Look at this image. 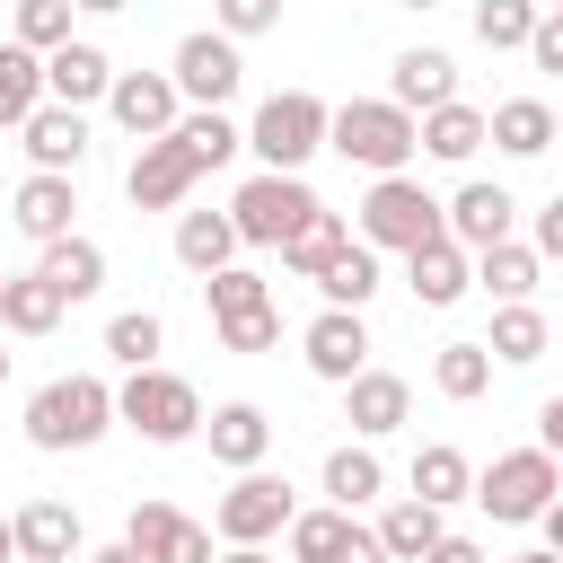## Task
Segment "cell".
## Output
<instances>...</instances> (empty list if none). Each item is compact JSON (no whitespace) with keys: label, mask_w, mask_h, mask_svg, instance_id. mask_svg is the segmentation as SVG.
<instances>
[{"label":"cell","mask_w":563,"mask_h":563,"mask_svg":"<svg viewBox=\"0 0 563 563\" xmlns=\"http://www.w3.org/2000/svg\"><path fill=\"white\" fill-rule=\"evenodd\" d=\"M325 150L352 158V167H369V176H405V158L422 150V132H413V114L396 97H343L325 114Z\"/></svg>","instance_id":"1"},{"label":"cell","mask_w":563,"mask_h":563,"mask_svg":"<svg viewBox=\"0 0 563 563\" xmlns=\"http://www.w3.org/2000/svg\"><path fill=\"white\" fill-rule=\"evenodd\" d=\"M114 431V387L106 378H88V369H70V378H44L35 396H26V440L35 449H97Z\"/></svg>","instance_id":"2"},{"label":"cell","mask_w":563,"mask_h":563,"mask_svg":"<svg viewBox=\"0 0 563 563\" xmlns=\"http://www.w3.org/2000/svg\"><path fill=\"white\" fill-rule=\"evenodd\" d=\"M114 422L123 431H141L150 449H176V440H194L202 431V396H194V378H176V369H132L123 387H114Z\"/></svg>","instance_id":"3"},{"label":"cell","mask_w":563,"mask_h":563,"mask_svg":"<svg viewBox=\"0 0 563 563\" xmlns=\"http://www.w3.org/2000/svg\"><path fill=\"white\" fill-rule=\"evenodd\" d=\"M563 493V457L554 449H501L484 475H475V510L484 519H501V528H537V510Z\"/></svg>","instance_id":"4"},{"label":"cell","mask_w":563,"mask_h":563,"mask_svg":"<svg viewBox=\"0 0 563 563\" xmlns=\"http://www.w3.org/2000/svg\"><path fill=\"white\" fill-rule=\"evenodd\" d=\"M431 238H449V220H440V202L422 194V176H369V194H361V246L413 255V246H431Z\"/></svg>","instance_id":"5"},{"label":"cell","mask_w":563,"mask_h":563,"mask_svg":"<svg viewBox=\"0 0 563 563\" xmlns=\"http://www.w3.org/2000/svg\"><path fill=\"white\" fill-rule=\"evenodd\" d=\"M325 114H334L325 97H308V88H282V97H264V106H255V123H246V150H255L264 167H290V176H299V167L325 150Z\"/></svg>","instance_id":"6"},{"label":"cell","mask_w":563,"mask_h":563,"mask_svg":"<svg viewBox=\"0 0 563 563\" xmlns=\"http://www.w3.org/2000/svg\"><path fill=\"white\" fill-rule=\"evenodd\" d=\"M229 220H238V246H282V238H299V229L317 220V194H308V176L264 167V176H246V185H238Z\"/></svg>","instance_id":"7"},{"label":"cell","mask_w":563,"mask_h":563,"mask_svg":"<svg viewBox=\"0 0 563 563\" xmlns=\"http://www.w3.org/2000/svg\"><path fill=\"white\" fill-rule=\"evenodd\" d=\"M282 528H290V484L264 475V466H238V484L211 501V537L220 545H264Z\"/></svg>","instance_id":"8"},{"label":"cell","mask_w":563,"mask_h":563,"mask_svg":"<svg viewBox=\"0 0 563 563\" xmlns=\"http://www.w3.org/2000/svg\"><path fill=\"white\" fill-rule=\"evenodd\" d=\"M167 79H176V97H185V106H229V97H238V79H246V62H238V35H220V26H194V35L176 44Z\"/></svg>","instance_id":"9"},{"label":"cell","mask_w":563,"mask_h":563,"mask_svg":"<svg viewBox=\"0 0 563 563\" xmlns=\"http://www.w3.org/2000/svg\"><path fill=\"white\" fill-rule=\"evenodd\" d=\"M123 545H132L141 563H211V528H202V519H185L176 501H132Z\"/></svg>","instance_id":"10"},{"label":"cell","mask_w":563,"mask_h":563,"mask_svg":"<svg viewBox=\"0 0 563 563\" xmlns=\"http://www.w3.org/2000/svg\"><path fill=\"white\" fill-rule=\"evenodd\" d=\"M299 361H308L325 387L361 378V369H369V325H361V308H325V317H308V334H299Z\"/></svg>","instance_id":"11"},{"label":"cell","mask_w":563,"mask_h":563,"mask_svg":"<svg viewBox=\"0 0 563 563\" xmlns=\"http://www.w3.org/2000/svg\"><path fill=\"white\" fill-rule=\"evenodd\" d=\"M106 114H114L132 141H158V132L185 114V97H176V79H167V70H114V88H106Z\"/></svg>","instance_id":"12"},{"label":"cell","mask_w":563,"mask_h":563,"mask_svg":"<svg viewBox=\"0 0 563 563\" xmlns=\"http://www.w3.org/2000/svg\"><path fill=\"white\" fill-rule=\"evenodd\" d=\"M194 158H185V141L176 132H158V141H141V158H132V176H123V194H132V211H176L185 194H194Z\"/></svg>","instance_id":"13"},{"label":"cell","mask_w":563,"mask_h":563,"mask_svg":"<svg viewBox=\"0 0 563 563\" xmlns=\"http://www.w3.org/2000/svg\"><path fill=\"white\" fill-rule=\"evenodd\" d=\"M440 220H449V238L466 246V255H484V246H501L510 238V220H519V202H510V185H457L449 202H440Z\"/></svg>","instance_id":"14"},{"label":"cell","mask_w":563,"mask_h":563,"mask_svg":"<svg viewBox=\"0 0 563 563\" xmlns=\"http://www.w3.org/2000/svg\"><path fill=\"white\" fill-rule=\"evenodd\" d=\"M106 88H114V62H106L97 44L70 35V44L44 53V97H53V106H79V114H88V106H106Z\"/></svg>","instance_id":"15"},{"label":"cell","mask_w":563,"mask_h":563,"mask_svg":"<svg viewBox=\"0 0 563 563\" xmlns=\"http://www.w3.org/2000/svg\"><path fill=\"white\" fill-rule=\"evenodd\" d=\"M18 141H26V158H35V167H53V176H79V158H88V114L44 97V106L18 123Z\"/></svg>","instance_id":"16"},{"label":"cell","mask_w":563,"mask_h":563,"mask_svg":"<svg viewBox=\"0 0 563 563\" xmlns=\"http://www.w3.org/2000/svg\"><path fill=\"white\" fill-rule=\"evenodd\" d=\"M9 220L44 246V238H70V220H79V185L70 176H53V167H26V185L9 194Z\"/></svg>","instance_id":"17"},{"label":"cell","mask_w":563,"mask_h":563,"mask_svg":"<svg viewBox=\"0 0 563 563\" xmlns=\"http://www.w3.org/2000/svg\"><path fill=\"white\" fill-rule=\"evenodd\" d=\"M405 290H413L422 308H457V299L475 290V255H466L457 238H431V246L405 255Z\"/></svg>","instance_id":"18"},{"label":"cell","mask_w":563,"mask_h":563,"mask_svg":"<svg viewBox=\"0 0 563 563\" xmlns=\"http://www.w3.org/2000/svg\"><path fill=\"white\" fill-rule=\"evenodd\" d=\"M405 413H413V387H405L396 369H361V378H343V422H352L361 440L405 431Z\"/></svg>","instance_id":"19"},{"label":"cell","mask_w":563,"mask_h":563,"mask_svg":"<svg viewBox=\"0 0 563 563\" xmlns=\"http://www.w3.org/2000/svg\"><path fill=\"white\" fill-rule=\"evenodd\" d=\"M387 97H396L405 114H431V106H449V97H457V62H449L440 44H413V53H396Z\"/></svg>","instance_id":"20"},{"label":"cell","mask_w":563,"mask_h":563,"mask_svg":"<svg viewBox=\"0 0 563 563\" xmlns=\"http://www.w3.org/2000/svg\"><path fill=\"white\" fill-rule=\"evenodd\" d=\"M202 431H211V457H220V466H264V449H273V413H264V405H246V396L211 405V413H202Z\"/></svg>","instance_id":"21"},{"label":"cell","mask_w":563,"mask_h":563,"mask_svg":"<svg viewBox=\"0 0 563 563\" xmlns=\"http://www.w3.org/2000/svg\"><path fill=\"white\" fill-rule=\"evenodd\" d=\"M484 141H493L501 158H545V150H554V106H545V97H501V106L484 114Z\"/></svg>","instance_id":"22"},{"label":"cell","mask_w":563,"mask_h":563,"mask_svg":"<svg viewBox=\"0 0 563 563\" xmlns=\"http://www.w3.org/2000/svg\"><path fill=\"white\" fill-rule=\"evenodd\" d=\"M35 273L62 290V308H79V299H97V290H106V246H97V238H79V229H70V238H44V264H35Z\"/></svg>","instance_id":"23"},{"label":"cell","mask_w":563,"mask_h":563,"mask_svg":"<svg viewBox=\"0 0 563 563\" xmlns=\"http://www.w3.org/2000/svg\"><path fill=\"white\" fill-rule=\"evenodd\" d=\"M9 528H18V563H70V554H79V510H70V501H53V493H44V501H26Z\"/></svg>","instance_id":"24"},{"label":"cell","mask_w":563,"mask_h":563,"mask_svg":"<svg viewBox=\"0 0 563 563\" xmlns=\"http://www.w3.org/2000/svg\"><path fill=\"white\" fill-rule=\"evenodd\" d=\"M413 132H422V150H431V158H449V167H466V158L484 150V106H466V97H449V106H431V114H413Z\"/></svg>","instance_id":"25"},{"label":"cell","mask_w":563,"mask_h":563,"mask_svg":"<svg viewBox=\"0 0 563 563\" xmlns=\"http://www.w3.org/2000/svg\"><path fill=\"white\" fill-rule=\"evenodd\" d=\"M440 528H449V519H440L422 493H405V501L378 510V545H387V563H422V554L440 545Z\"/></svg>","instance_id":"26"},{"label":"cell","mask_w":563,"mask_h":563,"mask_svg":"<svg viewBox=\"0 0 563 563\" xmlns=\"http://www.w3.org/2000/svg\"><path fill=\"white\" fill-rule=\"evenodd\" d=\"M167 132H176V141H185V158H194V167H202V176H211V167H229V158H238V150H246V132H238V123H229V114H220V106H185V114H176V123H167Z\"/></svg>","instance_id":"27"},{"label":"cell","mask_w":563,"mask_h":563,"mask_svg":"<svg viewBox=\"0 0 563 563\" xmlns=\"http://www.w3.org/2000/svg\"><path fill=\"white\" fill-rule=\"evenodd\" d=\"M405 484L431 501V510H449V501H466L475 493V466H466V449H449V440H431V449H413V466H405Z\"/></svg>","instance_id":"28"},{"label":"cell","mask_w":563,"mask_h":563,"mask_svg":"<svg viewBox=\"0 0 563 563\" xmlns=\"http://www.w3.org/2000/svg\"><path fill=\"white\" fill-rule=\"evenodd\" d=\"M229 255H238V220L229 211H185L176 220V264L185 273H220Z\"/></svg>","instance_id":"29"},{"label":"cell","mask_w":563,"mask_h":563,"mask_svg":"<svg viewBox=\"0 0 563 563\" xmlns=\"http://www.w3.org/2000/svg\"><path fill=\"white\" fill-rule=\"evenodd\" d=\"M343 246H352V229H343V211H325V202H317V220H308L299 238H282L273 255H282V273H299V282H317V273H325V264H334Z\"/></svg>","instance_id":"30"},{"label":"cell","mask_w":563,"mask_h":563,"mask_svg":"<svg viewBox=\"0 0 563 563\" xmlns=\"http://www.w3.org/2000/svg\"><path fill=\"white\" fill-rule=\"evenodd\" d=\"M325 493H334V510H361V501H378V493H387V466L369 457V440L325 449Z\"/></svg>","instance_id":"31"},{"label":"cell","mask_w":563,"mask_h":563,"mask_svg":"<svg viewBox=\"0 0 563 563\" xmlns=\"http://www.w3.org/2000/svg\"><path fill=\"white\" fill-rule=\"evenodd\" d=\"M0 325H9V334H53V325H62V290H53L44 273H9V282H0Z\"/></svg>","instance_id":"32"},{"label":"cell","mask_w":563,"mask_h":563,"mask_svg":"<svg viewBox=\"0 0 563 563\" xmlns=\"http://www.w3.org/2000/svg\"><path fill=\"white\" fill-rule=\"evenodd\" d=\"M35 106H44V53H26V44L9 35V44H0V132H18Z\"/></svg>","instance_id":"33"},{"label":"cell","mask_w":563,"mask_h":563,"mask_svg":"<svg viewBox=\"0 0 563 563\" xmlns=\"http://www.w3.org/2000/svg\"><path fill=\"white\" fill-rule=\"evenodd\" d=\"M484 352H493L501 369H528V361H545V317H537L528 299H501V317H493Z\"/></svg>","instance_id":"34"},{"label":"cell","mask_w":563,"mask_h":563,"mask_svg":"<svg viewBox=\"0 0 563 563\" xmlns=\"http://www.w3.org/2000/svg\"><path fill=\"white\" fill-rule=\"evenodd\" d=\"M317 290H325V308H369V299H378V246L352 238V246L317 273Z\"/></svg>","instance_id":"35"},{"label":"cell","mask_w":563,"mask_h":563,"mask_svg":"<svg viewBox=\"0 0 563 563\" xmlns=\"http://www.w3.org/2000/svg\"><path fill=\"white\" fill-rule=\"evenodd\" d=\"M537 273H545V255H537V246H519V238H501V246H484V255H475V282H484L493 299H528V290H537Z\"/></svg>","instance_id":"36"},{"label":"cell","mask_w":563,"mask_h":563,"mask_svg":"<svg viewBox=\"0 0 563 563\" xmlns=\"http://www.w3.org/2000/svg\"><path fill=\"white\" fill-rule=\"evenodd\" d=\"M431 387H440L449 405H475V396L493 387V352H484V343H440V361H431Z\"/></svg>","instance_id":"37"},{"label":"cell","mask_w":563,"mask_h":563,"mask_svg":"<svg viewBox=\"0 0 563 563\" xmlns=\"http://www.w3.org/2000/svg\"><path fill=\"white\" fill-rule=\"evenodd\" d=\"M106 352H114L123 369H150V361L167 352V325H158V308H123V317L106 325Z\"/></svg>","instance_id":"38"},{"label":"cell","mask_w":563,"mask_h":563,"mask_svg":"<svg viewBox=\"0 0 563 563\" xmlns=\"http://www.w3.org/2000/svg\"><path fill=\"white\" fill-rule=\"evenodd\" d=\"M343 528H352V510H334V501L325 510H290V528H282L290 537V563H334Z\"/></svg>","instance_id":"39"},{"label":"cell","mask_w":563,"mask_h":563,"mask_svg":"<svg viewBox=\"0 0 563 563\" xmlns=\"http://www.w3.org/2000/svg\"><path fill=\"white\" fill-rule=\"evenodd\" d=\"M202 299H211V325H220V317H246V308H273L264 273H246V264H220V273H202Z\"/></svg>","instance_id":"40"},{"label":"cell","mask_w":563,"mask_h":563,"mask_svg":"<svg viewBox=\"0 0 563 563\" xmlns=\"http://www.w3.org/2000/svg\"><path fill=\"white\" fill-rule=\"evenodd\" d=\"M528 26H537V0H475V44L519 53V44H528Z\"/></svg>","instance_id":"41"},{"label":"cell","mask_w":563,"mask_h":563,"mask_svg":"<svg viewBox=\"0 0 563 563\" xmlns=\"http://www.w3.org/2000/svg\"><path fill=\"white\" fill-rule=\"evenodd\" d=\"M18 44H26V53L70 44V0H18Z\"/></svg>","instance_id":"42"},{"label":"cell","mask_w":563,"mask_h":563,"mask_svg":"<svg viewBox=\"0 0 563 563\" xmlns=\"http://www.w3.org/2000/svg\"><path fill=\"white\" fill-rule=\"evenodd\" d=\"M282 343V308H246V317H220V352H273Z\"/></svg>","instance_id":"43"},{"label":"cell","mask_w":563,"mask_h":563,"mask_svg":"<svg viewBox=\"0 0 563 563\" xmlns=\"http://www.w3.org/2000/svg\"><path fill=\"white\" fill-rule=\"evenodd\" d=\"M211 26L220 35H273L282 26V0H211Z\"/></svg>","instance_id":"44"},{"label":"cell","mask_w":563,"mask_h":563,"mask_svg":"<svg viewBox=\"0 0 563 563\" xmlns=\"http://www.w3.org/2000/svg\"><path fill=\"white\" fill-rule=\"evenodd\" d=\"M537 70H554L563 79V9H537V26H528V44H519Z\"/></svg>","instance_id":"45"},{"label":"cell","mask_w":563,"mask_h":563,"mask_svg":"<svg viewBox=\"0 0 563 563\" xmlns=\"http://www.w3.org/2000/svg\"><path fill=\"white\" fill-rule=\"evenodd\" d=\"M334 563H387V545H378V528H343V545H334Z\"/></svg>","instance_id":"46"},{"label":"cell","mask_w":563,"mask_h":563,"mask_svg":"<svg viewBox=\"0 0 563 563\" xmlns=\"http://www.w3.org/2000/svg\"><path fill=\"white\" fill-rule=\"evenodd\" d=\"M537 255H554V264H563V194L537 211Z\"/></svg>","instance_id":"47"},{"label":"cell","mask_w":563,"mask_h":563,"mask_svg":"<svg viewBox=\"0 0 563 563\" xmlns=\"http://www.w3.org/2000/svg\"><path fill=\"white\" fill-rule=\"evenodd\" d=\"M422 563H484V545H475V537H449V528H440V545H431Z\"/></svg>","instance_id":"48"},{"label":"cell","mask_w":563,"mask_h":563,"mask_svg":"<svg viewBox=\"0 0 563 563\" xmlns=\"http://www.w3.org/2000/svg\"><path fill=\"white\" fill-rule=\"evenodd\" d=\"M537 449H554V457H563V396H545V405H537Z\"/></svg>","instance_id":"49"},{"label":"cell","mask_w":563,"mask_h":563,"mask_svg":"<svg viewBox=\"0 0 563 563\" xmlns=\"http://www.w3.org/2000/svg\"><path fill=\"white\" fill-rule=\"evenodd\" d=\"M537 528H545V554H563V493H554V501L537 510Z\"/></svg>","instance_id":"50"},{"label":"cell","mask_w":563,"mask_h":563,"mask_svg":"<svg viewBox=\"0 0 563 563\" xmlns=\"http://www.w3.org/2000/svg\"><path fill=\"white\" fill-rule=\"evenodd\" d=\"M88 563H141V554H132V545H123V537H114V545H97V554H88Z\"/></svg>","instance_id":"51"},{"label":"cell","mask_w":563,"mask_h":563,"mask_svg":"<svg viewBox=\"0 0 563 563\" xmlns=\"http://www.w3.org/2000/svg\"><path fill=\"white\" fill-rule=\"evenodd\" d=\"M211 563H273L264 545H229V554H211Z\"/></svg>","instance_id":"52"},{"label":"cell","mask_w":563,"mask_h":563,"mask_svg":"<svg viewBox=\"0 0 563 563\" xmlns=\"http://www.w3.org/2000/svg\"><path fill=\"white\" fill-rule=\"evenodd\" d=\"M0 563H18V528L9 519H0Z\"/></svg>","instance_id":"53"},{"label":"cell","mask_w":563,"mask_h":563,"mask_svg":"<svg viewBox=\"0 0 563 563\" xmlns=\"http://www.w3.org/2000/svg\"><path fill=\"white\" fill-rule=\"evenodd\" d=\"M70 9H97V18H114V9H132V0H70Z\"/></svg>","instance_id":"54"},{"label":"cell","mask_w":563,"mask_h":563,"mask_svg":"<svg viewBox=\"0 0 563 563\" xmlns=\"http://www.w3.org/2000/svg\"><path fill=\"white\" fill-rule=\"evenodd\" d=\"M501 563H563V554H545V545H528V554H501Z\"/></svg>","instance_id":"55"},{"label":"cell","mask_w":563,"mask_h":563,"mask_svg":"<svg viewBox=\"0 0 563 563\" xmlns=\"http://www.w3.org/2000/svg\"><path fill=\"white\" fill-rule=\"evenodd\" d=\"M396 9H440V0H396Z\"/></svg>","instance_id":"56"},{"label":"cell","mask_w":563,"mask_h":563,"mask_svg":"<svg viewBox=\"0 0 563 563\" xmlns=\"http://www.w3.org/2000/svg\"><path fill=\"white\" fill-rule=\"evenodd\" d=\"M0 387H9V352H0Z\"/></svg>","instance_id":"57"},{"label":"cell","mask_w":563,"mask_h":563,"mask_svg":"<svg viewBox=\"0 0 563 563\" xmlns=\"http://www.w3.org/2000/svg\"><path fill=\"white\" fill-rule=\"evenodd\" d=\"M554 141H563V106H554Z\"/></svg>","instance_id":"58"},{"label":"cell","mask_w":563,"mask_h":563,"mask_svg":"<svg viewBox=\"0 0 563 563\" xmlns=\"http://www.w3.org/2000/svg\"><path fill=\"white\" fill-rule=\"evenodd\" d=\"M0 282H9V264H0Z\"/></svg>","instance_id":"59"},{"label":"cell","mask_w":563,"mask_h":563,"mask_svg":"<svg viewBox=\"0 0 563 563\" xmlns=\"http://www.w3.org/2000/svg\"><path fill=\"white\" fill-rule=\"evenodd\" d=\"M545 9H563V0H545Z\"/></svg>","instance_id":"60"}]
</instances>
